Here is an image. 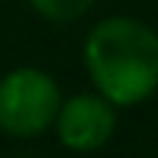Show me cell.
Listing matches in <instances>:
<instances>
[{
	"instance_id": "2",
	"label": "cell",
	"mask_w": 158,
	"mask_h": 158,
	"mask_svg": "<svg viewBox=\"0 0 158 158\" xmlns=\"http://www.w3.org/2000/svg\"><path fill=\"white\" fill-rule=\"evenodd\" d=\"M61 87L42 68H13L0 77V132L10 139H35L55 126Z\"/></svg>"
},
{
	"instance_id": "3",
	"label": "cell",
	"mask_w": 158,
	"mask_h": 158,
	"mask_svg": "<svg viewBox=\"0 0 158 158\" xmlns=\"http://www.w3.org/2000/svg\"><path fill=\"white\" fill-rule=\"evenodd\" d=\"M116 103H110L103 94H74L61 100L55 116V135L68 152H97L116 132Z\"/></svg>"
},
{
	"instance_id": "1",
	"label": "cell",
	"mask_w": 158,
	"mask_h": 158,
	"mask_svg": "<svg viewBox=\"0 0 158 158\" xmlns=\"http://www.w3.org/2000/svg\"><path fill=\"white\" fill-rule=\"evenodd\" d=\"M84 68L110 103H145L158 90V32L135 16L100 19L84 39Z\"/></svg>"
},
{
	"instance_id": "4",
	"label": "cell",
	"mask_w": 158,
	"mask_h": 158,
	"mask_svg": "<svg viewBox=\"0 0 158 158\" xmlns=\"http://www.w3.org/2000/svg\"><path fill=\"white\" fill-rule=\"evenodd\" d=\"M97 0H29V6L48 23H71L81 19Z\"/></svg>"
}]
</instances>
